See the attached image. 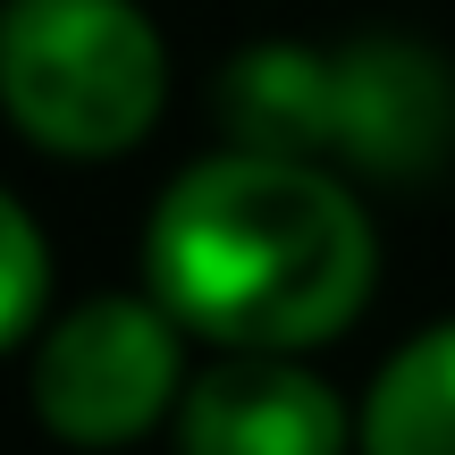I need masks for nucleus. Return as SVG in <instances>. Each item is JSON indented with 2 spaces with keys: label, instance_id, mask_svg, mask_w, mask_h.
<instances>
[{
  "label": "nucleus",
  "instance_id": "obj_1",
  "mask_svg": "<svg viewBox=\"0 0 455 455\" xmlns=\"http://www.w3.org/2000/svg\"><path fill=\"white\" fill-rule=\"evenodd\" d=\"M135 278L203 355H321L379 295V220L338 161L220 144L152 195Z\"/></svg>",
  "mask_w": 455,
  "mask_h": 455
},
{
  "label": "nucleus",
  "instance_id": "obj_2",
  "mask_svg": "<svg viewBox=\"0 0 455 455\" xmlns=\"http://www.w3.org/2000/svg\"><path fill=\"white\" fill-rule=\"evenodd\" d=\"M169 118V34L144 0H0V127L43 161H127Z\"/></svg>",
  "mask_w": 455,
  "mask_h": 455
},
{
  "label": "nucleus",
  "instance_id": "obj_3",
  "mask_svg": "<svg viewBox=\"0 0 455 455\" xmlns=\"http://www.w3.org/2000/svg\"><path fill=\"white\" fill-rule=\"evenodd\" d=\"M203 346L161 295L135 287H93L68 295L26 346V405L34 430L68 455H127L161 439L186 405Z\"/></svg>",
  "mask_w": 455,
  "mask_h": 455
},
{
  "label": "nucleus",
  "instance_id": "obj_4",
  "mask_svg": "<svg viewBox=\"0 0 455 455\" xmlns=\"http://www.w3.org/2000/svg\"><path fill=\"white\" fill-rule=\"evenodd\" d=\"M329 161L363 186H413L455 161V60L422 34H346L329 51Z\"/></svg>",
  "mask_w": 455,
  "mask_h": 455
},
{
  "label": "nucleus",
  "instance_id": "obj_5",
  "mask_svg": "<svg viewBox=\"0 0 455 455\" xmlns=\"http://www.w3.org/2000/svg\"><path fill=\"white\" fill-rule=\"evenodd\" d=\"M169 455H355V396L312 355H203Z\"/></svg>",
  "mask_w": 455,
  "mask_h": 455
},
{
  "label": "nucleus",
  "instance_id": "obj_6",
  "mask_svg": "<svg viewBox=\"0 0 455 455\" xmlns=\"http://www.w3.org/2000/svg\"><path fill=\"white\" fill-rule=\"evenodd\" d=\"M212 110H220V144L329 161V51L295 43V34H261L220 68Z\"/></svg>",
  "mask_w": 455,
  "mask_h": 455
},
{
  "label": "nucleus",
  "instance_id": "obj_7",
  "mask_svg": "<svg viewBox=\"0 0 455 455\" xmlns=\"http://www.w3.org/2000/svg\"><path fill=\"white\" fill-rule=\"evenodd\" d=\"M355 455H455V312L422 321L363 379Z\"/></svg>",
  "mask_w": 455,
  "mask_h": 455
},
{
  "label": "nucleus",
  "instance_id": "obj_8",
  "mask_svg": "<svg viewBox=\"0 0 455 455\" xmlns=\"http://www.w3.org/2000/svg\"><path fill=\"white\" fill-rule=\"evenodd\" d=\"M51 312H60L51 236H43V220H34V203L17 195V186H0V363L26 355Z\"/></svg>",
  "mask_w": 455,
  "mask_h": 455
}]
</instances>
